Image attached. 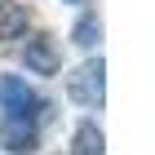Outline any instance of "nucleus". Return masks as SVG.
<instances>
[{
    "instance_id": "5",
    "label": "nucleus",
    "mask_w": 155,
    "mask_h": 155,
    "mask_svg": "<svg viewBox=\"0 0 155 155\" xmlns=\"http://www.w3.org/2000/svg\"><path fill=\"white\" fill-rule=\"evenodd\" d=\"M0 36L5 40H22L27 36V13L18 9V0H0Z\"/></svg>"
},
{
    "instance_id": "4",
    "label": "nucleus",
    "mask_w": 155,
    "mask_h": 155,
    "mask_svg": "<svg viewBox=\"0 0 155 155\" xmlns=\"http://www.w3.org/2000/svg\"><path fill=\"white\" fill-rule=\"evenodd\" d=\"M0 146L13 155H31L40 146V124L36 120H5L0 124Z\"/></svg>"
},
{
    "instance_id": "8",
    "label": "nucleus",
    "mask_w": 155,
    "mask_h": 155,
    "mask_svg": "<svg viewBox=\"0 0 155 155\" xmlns=\"http://www.w3.org/2000/svg\"><path fill=\"white\" fill-rule=\"evenodd\" d=\"M67 5H89V0H67Z\"/></svg>"
},
{
    "instance_id": "2",
    "label": "nucleus",
    "mask_w": 155,
    "mask_h": 155,
    "mask_svg": "<svg viewBox=\"0 0 155 155\" xmlns=\"http://www.w3.org/2000/svg\"><path fill=\"white\" fill-rule=\"evenodd\" d=\"M67 93L80 107H102V97H107V67H102V58H89L84 67H75L67 75Z\"/></svg>"
},
{
    "instance_id": "6",
    "label": "nucleus",
    "mask_w": 155,
    "mask_h": 155,
    "mask_svg": "<svg viewBox=\"0 0 155 155\" xmlns=\"http://www.w3.org/2000/svg\"><path fill=\"white\" fill-rule=\"evenodd\" d=\"M107 151V137H102V129H97L93 120H84L80 129H75V155H102Z\"/></svg>"
},
{
    "instance_id": "7",
    "label": "nucleus",
    "mask_w": 155,
    "mask_h": 155,
    "mask_svg": "<svg viewBox=\"0 0 155 155\" xmlns=\"http://www.w3.org/2000/svg\"><path fill=\"white\" fill-rule=\"evenodd\" d=\"M97 40H102V22H97L93 13H84L80 22H75V45H80V49H93Z\"/></svg>"
},
{
    "instance_id": "1",
    "label": "nucleus",
    "mask_w": 155,
    "mask_h": 155,
    "mask_svg": "<svg viewBox=\"0 0 155 155\" xmlns=\"http://www.w3.org/2000/svg\"><path fill=\"white\" fill-rule=\"evenodd\" d=\"M0 107H5V120H45L49 102L31 89L27 80H18V75H5L0 80Z\"/></svg>"
},
{
    "instance_id": "3",
    "label": "nucleus",
    "mask_w": 155,
    "mask_h": 155,
    "mask_svg": "<svg viewBox=\"0 0 155 155\" xmlns=\"http://www.w3.org/2000/svg\"><path fill=\"white\" fill-rule=\"evenodd\" d=\"M22 58H27V71H36V75H58L62 58H58V45L45 36V31H36V36H22Z\"/></svg>"
}]
</instances>
